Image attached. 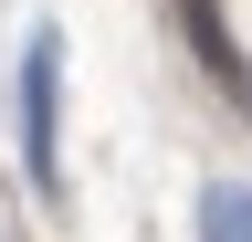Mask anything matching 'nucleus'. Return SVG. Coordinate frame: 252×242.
<instances>
[{
    "mask_svg": "<svg viewBox=\"0 0 252 242\" xmlns=\"http://www.w3.org/2000/svg\"><path fill=\"white\" fill-rule=\"evenodd\" d=\"M53 105H63V42L53 32H32L21 53V169H32V190H63V158H53Z\"/></svg>",
    "mask_w": 252,
    "mask_h": 242,
    "instance_id": "obj_1",
    "label": "nucleus"
},
{
    "mask_svg": "<svg viewBox=\"0 0 252 242\" xmlns=\"http://www.w3.org/2000/svg\"><path fill=\"white\" fill-rule=\"evenodd\" d=\"M200 232H210V242H252V200H242V190H220V200L200 210Z\"/></svg>",
    "mask_w": 252,
    "mask_h": 242,
    "instance_id": "obj_2",
    "label": "nucleus"
},
{
    "mask_svg": "<svg viewBox=\"0 0 252 242\" xmlns=\"http://www.w3.org/2000/svg\"><path fill=\"white\" fill-rule=\"evenodd\" d=\"M179 11H189V42H200V53H210V64H220V74H231V84H242V64H231V42H220V21H210V0H179Z\"/></svg>",
    "mask_w": 252,
    "mask_h": 242,
    "instance_id": "obj_3",
    "label": "nucleus"
},
{
    "mask_svg": "<svg viewBox=\"0 0 252 242\" xmlns=\"http://www.w3.org/2000/svg\"><path fill=\"white\" fill-rule=\"evenodd\" d=\"M231 95H242V105H252V64H242V84H231Z\"/></svg>",
    "mask_w": 252,
    "mask_h": 242,
    "instance_id": "obj_4",
    "label": "nucleus"
}]
</instances>
